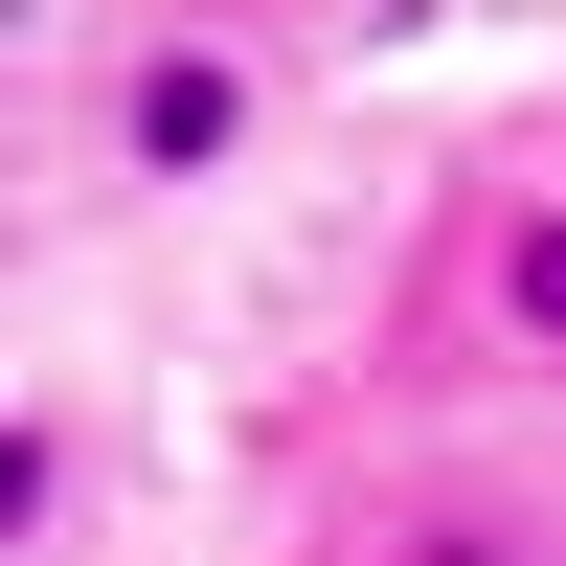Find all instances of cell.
I'll return each mask as SVG.
<instances>
[{"mask_svg": "<svg viewBox=\"0 0 566 566\" xmlns=\"http://www.w3.org/2000/svg\"><path fill=\"white\" fill-rule=\"evenodd\" d=\"M250 136H272V45L250 23H136L114 45V159L136 181H227Z\"/></svg>", "mask_w": 566, "mask_h": 566, "instance_id": "obj_1", "label": "cell"}, {"mask_svg": "<svg viewBox=\"0 0 566 566\" xmlns=\"http://www.w3.org/2000/svg\"><path fill=\"white\" fill-rule=\"evenodd\" d=\"M476 272H499V340H544V363H566V205H499V250H476Z\"/></svg>", "mask_w": 566, "mask_h": 566, "instance_id": "obj_2", "label": "cell"}, {"mask_svg": "<svg viewBox=\"0 0 566 566\" xmlns=\"http://www.w3.org/2000/svg\"><path fill=\"white\" fill-rule=\"evenodd\" d=\"M69 522V408H0V544Z\"/></svg>", "mask_w": 566, "mask_h": 566, "instance_id": "obj_3", "label": "cell"}]
</instances>
